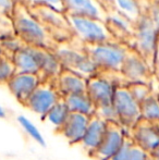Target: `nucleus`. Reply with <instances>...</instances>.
Masks as SVG:
<instances>
[{
    "label": "nucleus",
    "mask_w": 159,
    "mask_h": 160,
    "mask_svg": "<svg viewBox=\"0 0 159 160\" xmlns=\"http://www.w3.org/2000/svg\"><path fill=\"white\" fill-rule=\"evenodd\" d=\"M151 154L134 144L131 139H125L124 144L116 152L111 160H148Z\"/></svg>",
    "instance_id": "20"
},
{
    "label": "nucleus",
    "mask_w": 159,
    "mask_h": 160,
    "mask_svg": "<svg viewBox=\"0 0 159 160\" xmlns=\"http://www.w3.org/2000/svg\"><path fill=\"white\" fill-rule=\"evenodd\" d=\"M91 117L79 112H70L66 123L60 128V133L70 144H81L86 132Z\"/></svg>",
    "instance_id": "17"
},
{
    "label": "nucleus",
    "mask_w": 159,
    "mask_h": 160,
    "mask_svg": "<svg viewBox=\"0 0 159 160\" xmlns=\"http://www.w3.org/2000/svg\"><path fill=\"white\" fill-rule=\"evenodd\" d=\"M157 123H158V127H159V122H157Z\"/></svg>",
    "instance_id": "37"
},
{
    "label": "nucleus",
    "mask_w": 159,
    "mask_h": 160,
    "mask_svg": "<svg viewBox=\"0 0 159 160\" xmlns=\"http://www.w3.org/2000/svg\"><path fill=\"white\" fill-rule=\"evenodd\" d=\"M63 99L70 112H79L88 117L96 113V105L86 92L67 95L63 97Z\"/></svg>",
    "instance_id": "19"
},
{
    "label": "nucleus",
    "mask_w": 159,
    "mask_h": 160,
    "mask_svg": "<svg viewBox=\"0 0 159 160\" xmlns=\"http://www.w3.org/2000/svg\"><path fill=\"white\" fill-rule=\"evenodd\" d=\"M6 116H7V113H6V110L3 109V108L0 106V118L1 119H3V118H6Z\"/></svg>",
    "instance_id": "34"
},
{
    "label": "nucleus",
    "mask_w": 159,
    "mask_h": 160,
    "mask_svg": "<svg viewBox=\"0 0 159 160\" xmlns=\"http://www.w3.org/2000/svg\"><path fill=\"white\" fill-rule=\"evenodd\" d=\"M62 65L52 50L46 49L42 58V63L38 73L40 80L42 78H57L62 71Z\"/></svg>",
    "instance_id": "21"
},
{
    "label": "nucleus",
    "mask_w": 159,
    "mask_h": 160,
    "mask_svg": "<svg viewBox=\"0 0 159 160\" xmlns=\"http://www.w3.org/2000/svg\"><path fill=\"white\" fill-rule=\"evenodd\" d=\"M24 44V42L17 35V34H11V35L4 36L0 38V47L2 49V52L13 57V53Z\"/></svg>",
    "instance_id": "27"
},
{
    "label": "nucleus",
    "mask_w": 159,
    "mask_h": 160,
    "mask_svg": "<svg viewBox=\"0 0 159 160\" xmlns=\"http://www.w3.org/2000/svg\"><path fill=\"white\" fill-rule=\"evenodd\" d=\"M130 91H131L132 95L134 96V98L138 101L142 102L145 99L151 95V86L149 84H144V83H130L127 84Z\"/></svg>",
    "instance_id": "29"
},
{
    "label": "nucleus",
    "mask_w": 159,
    "mask_h": 160,
    "mask_svg": "<svg viewBox=\"0 0 159 160\" xmlns=\"http://www.w3.org/2000/svg\"><path fill=\"white\" fill-rule=\"evenodd\" d=\"M40 78L37 73L15 72V74L7 83L10 93L21 103H25L27 98L38 86Z\"/></svg>",
    "instance_id": "14"
},
{
    "label": "nucleus",
    "mask_w": 159,
    "mask_h": 160,
    "mask_svg": "<svg viewBox=\"0 0 159 160\" xmlns=\"http://www.w3.org/2000/svg\"><path fill=\"white\" fill-rule=\"evenodd\" d=\"M141 114L143 120L149 122H159V99L154 95H149L141 102Z\"/></svg>",
    "instance_id": "24"
},
{
    "label": "nucleus",
    "mask_w": 159,
    "mask_h": 160,
    "mask_svg": "<svg viewBox=\"0 0 159 160\" xmlns=\"http://www.w3.org/2000/svg\"><path fill=\"white\" fill-rule=\"evenodd\" d=\"M112 103L119 117V122L124 127L133 128L142 119L141 103L134 98L127 85L117 86Z\"/></svg>",
    "instance_id": "8"
},
{
    "label": "nucleus",
    "mask_w": 159,
    "mask_h": 160,
    "mask_svg": "<svg viewBox=\"0 0 159 160\" xmlns=\"http://www.w3.org/2000/svg\"><path fill=\"white\" fill-rule=\"evenodd\" d=\"M63 6L66 14L107 20V11L100 0H63Z\"/></svg>",
    "instance_id": "15"
},
{
    "label": "nucleus",
    "mask_w": 159,
    "mask_h": 160,
    "mask_svg": "<svg viewBox=\"0 0 159 160\" xmlns=\"http://www.w3.org/2000/svg\"><path fill=\"white\" fill-rule=\"evenodd\" d=\"M57 78H42L32 95L27 98L24 106L37 113L42 118L62 98L56 84Z\"/></svg>",
    "instance_id": "7"
},
{
    "label": "nucleus",
    "mask_w": 159,
    "mask_h": 160,
    "mask_svg": "<svg viewBox=\"0 0 159 160\" xmlns=\"http://www.w3.org/2000/svg\"><path fill=\"white\" fill-rule=\"evenodd\" d=\"M153 73L156 80L159 83V32L157 35V40H156V49H155V57H154L153 63Z\"/></svg>",
    "instance_id": "32"
},
{
    "label": "nucleus",
    "mask_w": 159,
    "mask_h": 160,
    "mask_svg": "<svg viewBox=\"0 0 159 160\" xmlns=\"http://www.w3.org/2000/svg\"><path fill=\"white\" fill-rule=\"evenodd\" d=\"M17 121H19L20 125L23 128V130L34 139L36 143H38L40 146H46V141H45L44 136L40 133V131L36 128V125L32 122L31 120H28L26 117L24 116H19L17 117Z\"/></svg>",
    "instance_id": "26"
},
{
    "label": "nucleus",
    "mask_w": 159,
    "mask_h": 160,
    "mask_svg": "<svg viewBox=\"0 0 159 160\" xmlns=\"http://www.w3.org/2000/svg\"><path fill=\"white\" fill-rule=\"evenodd\" d=\"M15 65L13 58L7 53L0 56V84H7L15 74Z\"/></svg>",
    "instance_id": "25"
},
{
    "label": "nucleus",
    "mask_w": 159,
    "mask_h": 160,
    "mask_svg": "<svg viewBox=\"0 0 159 160\" xmlns=\"http://www.w3.org/2000/svg\"><path fill=\"white\" fill-rule=\"evenodd\" d=\"M158 32V28L151 19V17L141 9V14L133 26L132 42L130 46L136 49L142 55L152 70H153Z\"/></svg>",
    "instance_id": "4"
},
{
    "label": "nucleus",
    "mask_w": 159,
    "mask_h": 160,
    "mask_svg": "<svg viewBox=\"0 0 159 160\" xmlns=\"http://www.w3.org/2000/svg\"><path fill=\"white\" fill-rule=\"evenodd\" d=\"M2 53H3V52H2V49H1V47H0V56H1Z\"/></svg>",
    "instance_id": "36"
},
{
    "label": "nucleus",
    "mask_w": 159,
    "mask_h": 160,
    "mask_svg": "<svg viewBox=\"0 0 159 160\" xmlns=\"http://www.w3.org/2000/svg\"><path fill=\"white\" fill-rule=\"evenodd\" d=\"M87 55L98 70L120 71L129 45L125 42H84Z\"/></svg>",
    "instance_id": "5"
},
{
    "label": "nucleus",
    "mask_w": 159,
    "mask_h": 160,
    "mask_svg": "<svg viewBox=\"0 0 159 160\" xmlns=\"http://www.w3.org/2000/svg\"><path fill=\"white\" fill-rule=\"evenodd\" d=\"M57 88L62 97L71 94L85 93L87 89V78L68 69H62L56 80Z\"/></svg>",
    "instance_id": "18"
},
{
    "label": "nucleus",
    "mask_w": 159,
    "mask_h": 160,
    "mask_svg": "<svg viewBox=\"0 0 159 160\" xmlns=\"http://www.w3.org/2000/svg\"><path fill=\"white\" fill-rule=\"evenodd\" d=\"M111 3L115 7L117 12L120 13L127 21L133 24L137 21L141 14L140 4L137 0H111Z\"/></svg>",
    "instance_id": "23"
},
{
    "label": "nucleus",
    "mask_w": 159,
    "mask_h": 160,
    "mask_svg": "<svg viewBox=\"0 0 159 160\" xmlns=\"http://www.w3.org/2000/svg\"><path fill=\"white\" fill-rule=\"evenodd\" d=\"M125 139L127 137L123 128L118 125V123L109 122L104 139L92 156L96 160H111L124 144Z\"/></svg>",
    "instance_id": "11"
},
{
    "label": "nucleus",
    "mask_w": 159,
    "mask_h": 160,
    "mask_svg": "<svg viewBox=\"0 0 159 160\" xmlns=\"http://www.w3.org/2000/svg\"><path fill=\"white\" fill-rule=\"evenodd\" d=\"M14 33L24 42L53 50L58 42L33 17L24 0H15L11 15Z\"/></svg>",
    "instance_id": "1"
},
{
    "label": "nucleus",
    "mask_w": 159,
    "mask_h": 160,
    "mask_svg": "<svg viewBox=\"0 0 159 160\" xmlns=\"http://www.w3.org/2000/svg\"><path fill=\"white\" fill-rule=\"evenodd\" d=\"M117 85L102 74H95L87 78L86 93L97 106L112 103Z\"/></svg>",
    "instance_id": "12"
},
{
    "label": "nucleus",
    "mask_w": 159,
    "mask_h": 160,
    "mask_svg": "<svg viewBox=\"0 0 159 160\" xmlns=\"http://www.w3.org/2000/svg\"><path fill=\"white\" fill-rule=\"evenodd\" d=\"M47 48L24 42L14 53L13 62L17 72L24 73H39L42 63L45 50Z\"/></svg>",
    "instance_id": "10"
},
{
    "label": "nucleus",
    "mask_w": 159,
    "mask_h": 160,
    "mask_svg": "<svg viewBox=\"0 0 159 160\" xmlns=\"http://www.w3.org/2000/svg\"><path fill=\"white\" fill-rule=\"evenodd\" d=\"M15 0H0V12L4 13L11 18L14 8Z\"/></svg>",
    "instance_id": "31"
},
{
    "label": "nucleus",
    "mask_w": 159,
    "mask_h": 160,
    "mask_svg": "<svg viewBox=\"0 0 159 160\" xmlns=\"http://www.w3.org/2000/svg\"><path fill=\"white\" fill-rule=\"evenodd\" d=\"M69 114H70V110H69L68 106H67L66 101H64L63 97L58 101L57 103L53 105V107L49 110L44 117L51 125L57 130H60L62 125L66 123L67 119H68Z\"/></svg>",
    "instance_id": "22"
},
{
    "label": "nucleus",
    "mask_w": 159,
    "mask_h": 160,
    "mask_svg": "<svg viewBox=\"0 0 159 160\" xmlns=\"http://www.w3.org/2000/svg\"><path fill=\"white\" fill-rule=\"evenodd\" d=\"M26 4H45L64 12L63 0H24Z\"/></svg>",
    "instance_id": "30"
},
{
    "label": "nucleus",
    "mask_w": 159,
    "mask_h": 160,
    "mask_svg": "<svg viewBox=\"0 0 159 160\" xmlns=\"http://www.w3.org/2000/svg\"><path fill=\"white\" fill-rule=\"evenodd\" d=\"M156 1H159V0H156Z\"/></svg>",
    "instance_id": "38"
},
{
    "label": "nucleus",
    "mask_w": 159,
    "mask_h": 160,
    "mask_svg": "<svg viewBox=\"0 0 159 160\" xmlns=\"http://www.w3.org/2000/svg\"><path fill=\"white\" fill-rule=\"evenodd\" d=\"M148 160H155V159H154V158H153V157H152V156H149V158H148Z\"/></svg>",
    "instance_id": "35"
},
{
    "label": "nucleus",
    "mask_w": 159,
    "mask_h": 160,
    "mask_svg": "<svg viewBox=\"0 0 159 160\" xmlns=\"http://www.w3.org/2000/svg\"><path fill=\"white\" fill-rule=\"evenodd\" d=\"M132 128V141L148 154L154 152L159 147L158 123L141 119Z\"/></svg>",
    "instance_id": "13"
},
{
    "label": "nucleus",
    "mask_w": 159,
    "mask_h": 160,
    "mask_svg": "<svg viewBox=\"0 0 159 160\" xmlns=\"http://www.w3.org/2000/svg\"><path fill=\"white\" fill-rule=\"evenodd\" d=\"M75 35L84 42H119L106 21L95 18L66 14Z\"/></svg>",
    "instance_id": "6"
},
{
    "label": "nucleus",
    "mask_w": 159,
    "mask_h": 160,
    "mask_svg": "<svg viewBox=\"0 0 159 160\" xmlns=\"http://www.w3.org/2000/svg\"><path fill=\"white\" fill-rule=\"evenodd\" d=\"M121 73L127 83H144L151 84L154 76L153 70L142 57L140 52L133 47L129 46L121 67Z\"/></svg>",
    "instance_id": "9"
},
{
    "label": "nucleus",
    "mask_w": 159,
    "mask_h": 160,
    "mask_svg": "<svg viewBox=\"0 0 159 160\" xmlns=\"http://www.w3.org/2000/svg\"><path fill=\"white\" fill-rule=\"evenodd\" d=\"M27 8L33 17L57 42L71 39L75 36L64 12L45 4H27Z\"/></svg>",
    "instance_id": "3"
},
{
    "label": "nucleus",
    "mask_w": 159,
    "mask_h": 160,
    "mask_svg": "<svg viewBox=\"0 0 159 160\" xmlns=\"http://www.w3.org/2000/svg\"><path fill=\"white\" fill-rule=\"evenodd\" d=\"M52 51L64 69L71 70L86 78L97 74L98 68L87 55L84 42L77 35L71 39L58 42Z\"/></svg>",
    "instance_id": "2"
},
{
    "label": "nucleus",
    "mask_w": 159,
    "mask_h": 160,
    "mask_svg": "<svg viewBox=\"0 0 159 160\" xmlns=\"http://www.w3.org/2000/svg\"><path fill=\"white\" fill-rule=\"evenodd\" d=\"M108 124L109 122L98 117L97 114H94L91 117L86 132H85L84 137L81 142V145L89 155H93L102 142Z\"/></svg>",
    "instance_id": "16"
},
{
    "label": "nucleus",
    "mask_w": 159,
    "mask_h": 160,
    "mask_svg": "<svg viewBox=\"0 0 159 160\" xmlns=\"http://www.w3.org/2000/svg\"><path fill=\"white\" fill-rule=\"evenodd\" d=\"M151 156L153 157V158L155 159V160H159V147L154 152H152Z\"/></svg>",
    "instance_id": "33"
},
{
    "label": "nucleus",
    "mask_w": 159,
    "mask_h": 160,
    "mask_svg": "<svg viewBox=\"0 0 159 160\" xmlns=\"http://www.w3.org/2000/svg\"><path fill=\"white\" fill-rule=\"evenodd\" d=\"M98 117L106 120L107 122H119V117L116 111V108L113 103H108V105L97 106L96 107V113Z\"/></svg>",
    "instance_id": "28"
}]
</instances>
